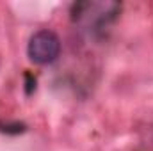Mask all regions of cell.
I'll use <instances>...</instances> for the list:
<instances>
[{
    "label": "cell",
    "mask_w": 153,
    "mask_h": 151,
    "mask_svg": "<svg viewBox=\"0 0 153 151\" xmlns=\"http://www.w3.org/2000/svg\"><path fill=\"white\" fill-rule=\"evenodd\" d=\"M27 53L36 64H50L61 53V39L52 30H38L29 41Z\"/></svg>",
    "instance_id": "cell-1"
}]
</instances>
